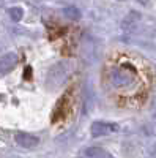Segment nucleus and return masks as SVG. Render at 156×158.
I'll use <instances>...</instances> for the list:
<instances>
[{
	"label": "nucleus",
	"instance_id": "obj_1",
	"mask_svg": "<svg viewBox=\"0 0 156 158\" xmlns=\"http://www.w3.org/2000/svg\"><path fill=\"white\" fill-rule=\"evenodd\" d=\"M71 70H73L71 62H66V60L58 62L57 65H54V67L49 70L47 77H46V85L50 90L58 89L60 85H63L65 82H66V79H68Z\"/></svg>",
	"mask_w": 156,
	"mask_h": 158
},
{
	"label": "nucleus",
	"instance_id": "obj_2",
	"mask_svg": "<svg viewBox=\"0 0 156 158\" xmlns=\"http://www.w3.org/2000/svg\"><path fill=\"white\" fill-rule=\"evenodd\" d=\"M110 81L115 87H120V89L129 87L136 81V71H134L133 67H129V65H120V67L112 70Z\"/></svg>",
	"mask_w": 156,
	"mask_h": 158
},
{
	"label": "nucleus",
	"instance_id": "obj_3",
	"mask_svg": "<svg viewBox=\"0 0 156 158\" xmlns=\"http://www.w3.org/2000/svg\"><path fill=\"white\" fill-rule=\"evenodd\" d=\"M120 127L117 123H112V122H93L92 127H90V133H92L93 138H101V136H106V135H110L114 131H117Z\"/></svg>",
	"mask_w": 156,
	"mask_h": 158
},
{
	"label": "nucleus",
	"instance_id": "obj_4",
	"mask_svg": "<svg viewBox=\"0 0 156 158\" xmlns=\"http://www.w3.org/2000/svg\"><path fill=\"white\" fill-rule=\"evenodd\" d=\"M19 62V57L14 52H6L5 56L0 57V74H8L16 68Z\"/></svg>",
	"mask_w": 156,
	"mask_h": 158
},
{
	"label": "nucleus",
	"instance_id": "obj_5",
	"mask_svg": "<svg viewBox=\"0 0 156 158\" xmlns=\"http://www.w3.org/2000/svg\"><path fill=\"white\" fill-rule=\"evenodd\" d=\"M14 141H16L18 146H21L24 149H33L40 144V139L36 136H33L30 133H24V131H18L14 135Z\"/></svg>",
	"mask_w": 156,
	"mask_h": 158
},
{
	"label": "nucleus",
	"instance_id": "obj_6",
	"mask_svg": "<svg viewBox=\"0 0 156 158\" xmlns=\"http://www.w3.org/2000/svg\"><path fill=\"white\" fill-rule=\"evenodd\" d=\"M84 153L88 158H115L109 150L101 149V147H88V149H85Z\"/></svg>",
	"mask_w": 156,
	"mask_h": 158
},
{
	"label": "nucleus",
	"instance_id": "obj_7",
	"mask_svg": "<svg viewBox=\"0 0 156 158\" xmlns=\"http://www.w3.org/2000/svg\"><path fill=\"white\" fill-rule=\"evenodd\" d=\"M63 15L71 18V19H79L81 18V11L77 10L76 6H68V8H63Z\"/></svg>",
	"mask_w": 156,
	"mask_h": 158
},
{
	"label": "nucleus",
	"instance_id": "obj_8",
	"mask_svg": "<svg viewBox=\"0 0 156 158\" xmlns=\"http://www.w3.org/2000/svg\"><path fill=\"white\" fill-rule=\"evenodd\" d=\"M10 16H11V19L13 21H21L22 19V15H24V11H22V8H19V6H13V8H10Z\"/></svg>",
	"mask_w": 156,
	"mask_h": 158
},
{
	"label": "nucleus",
	"instance_id": "obj_9",
	"mask_svg": "<svg viewBox=\"0 0 156 158\" xmlns=\"http://www.w3.org/2000/svg\"><path fill=\"white\" fill-rule=\"evenodd\" d=\"M29 77H32V68H25V79H29Z\"/></svg>",
	"mask_w": 156,
	"mask_h": 158
}]
</instances>
